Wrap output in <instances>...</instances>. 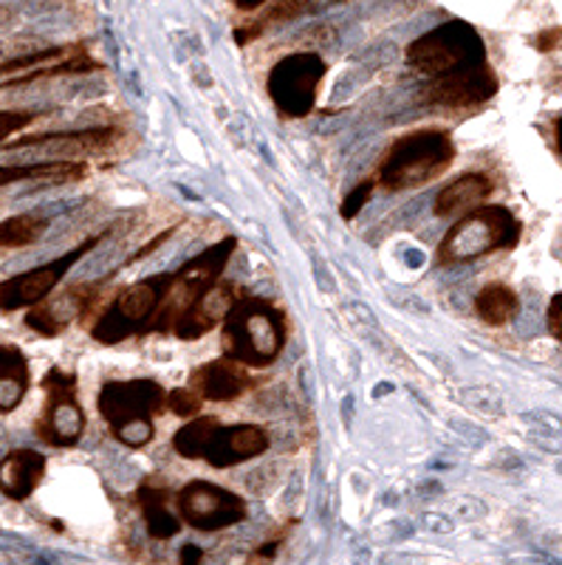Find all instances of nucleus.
Returning <instances> with one entry per match:
<instances>
[{
	"label": "nucleus",
	"instance_id": "obj_30",
	"mask_svg": "<svg viewBox=\"0 0 562 565\" xmlns=\"http://www.w3.org/2000/svg\"><path fill=\"white\" fill-rule=\"evenodd\" d=\"M373 193H377V179H364L362 184L353 186V193L342 201V206H339V215H342L346 221H353L359 212H362V206L373 199Z\"/></svg>",
	"mask_w": 562,
	"mask_h": 565
},
{
	"label": "nucleus",
	"instance_id": "obj_1",
	"mask_svg": "<svg viewBox=\"0 0 562 565\" xmlns=\"http://www.w3.org/2000/svg\"><path fill=\"white\" fill-rule=\"evenodd\" d=\"M455 161V141L442 128H422L404 134L388 148L377 170V186L388 193L415 190L447 173Z\"/></svg>",
	"mask_w": 562,
	"mask_h": 565
},
{
	"label": "nucleus",
	"instance_id": "obj_28",
	"mask_svg": "<svg viewBox=\"0 0 562 565\" xmlns=\"http://www.w3.org/2000/svg\"><path fill=\"white\" fill-rule=\"evenodd\" d=\"M74 49H77V45H52V49H40V52L20 54V57H14V60H3V63H0V77H12V74H23V71L38 68V65L63 60V57H68Z\"/></svg>",
	"mask_w": 562,
	"mask_h": 565
},
{
	"label": "nucleus",
	"instance_id": "obj_36",
	"mask_svg": "<svg viewBox=\"0 0 562 565\" xmlns=\"http://www.w3.org/2000/svg\"><path fill=\"white\" fill-rule=\"evenodd\" d=\"M556 145H560L562 150V116H560V122H556Z\"/></svg>",
	"mask_w": 562,
	"mask_h": 565
},
{
	"label": "nucleus",
	"instance_id": "obj_11",
	"mask_svg": "<svg viewBox=\"0 0 562 565\" xmlns=\"http://www.w3.org/2000/svg\"><path fill=\"white\" fill-rule=\"evenodd\" d=\"M116 271L105 277H96V280H79L65 286L60 295H49L45 300L34 302L26 309V328H32L34 334L52 340L60 337L63 331H68L74 322H79L83 317H88L96 309V302L103 300V291L108 289V282L114 280Z\"/></svg>",
	"mask_w": 562,
	"mask_h": 565
},
{
	"label": "nucleus",
	"instance_id": "obj_16",
	"mask_svg": "<svg viewBox=\"0 0 562 565\" xmlns=\"http://www.w3.org/2000/svg\"><path fill=\"white\" fill-rule=\"evenodd\" d=\"M268 447H272V436L261 424H232V427L218 424L206 441L201 461L215 469H230L252 461V458H261Z\"/></svg>",
	"mask_w": 562,
	"mask_h": 565
},
{
	"label": "nucleus",
	"instance_id": "obj_32",
	"mask_svg": "<svg viewBox=\"0 0 562 565\" xmlns=\"http://www.w3.org/2000/svg\"><path fill=\"white\" fill-rule=\"evenodd\" d=\"M549 328L551 334L562 342V295H556L554 300L549 302Z\"/></svg>",
	"mask_w": 562,
	"mask_h": 565
},
{
	"label": "nucleus",
	"instance_id": "obj_25",
	"mask_svg": "<svg viewBox=\"0 0 562 565\" xmlns=\"http://www.w3.org/2000/svg\"><path fill=\"white\" fill-rule=\"evenodd\" d=\"M320 0H266V9L257 20H252L250 26H243L235 32V40L241 45H246L250 40L261 38L266 29L280 26V23H288V20L303 18L306 12H314Z\"/></svg>",
	"mask_w": 562,
	"mask_h": 565
},
{
	"label": "nucleus",
	"instance_id": "obj_3",
	"mask_svg": "<svg viewBox=\"0 0 562 565\" xmlns=\"http://www.w3.org/2000/svg\"><path fill=\"white\" fill-rule=\"evenodd\" d=\"M167 393L156 380L105 382L96 396V411L110 427V436L128 450H141L156 438V418L165 413Z\"/></svg>",
	"mask_w": 562,
	"mask_h": 565
},
{
	"label": "nucleus",
	"instance_id": "obj_18",
	"mask_svg": "<svg viewBox=\"0 0 562 565\" xmlns=\"http://www.w3.org/2000/svg\"><path fill=\"white\" fill-rule=\"evenodd\" d=\"M136 503L141 509V518L148 523V534L153 540H173L181 532V518L173 512L176 492L161 476H148L136 489Z\"/></svg>",
	"mask_w": 562,
	"mask_h": 565
},
{
	"label": "nucleus",
	"instance_id": "obj_17",
	"mask_svg": "<svg viewBox=\"0 0 562 565\" xmlns=\"http://www.w3.org/2000/svg\"><path fill=\"white\" fill-rule=\"evenodd\" d=\"M257 385H261V382L252 376L250 367L230 360V356L204 362V365H199L190 373V387L199 393L204 402H235V398L255 391Z\"/></svg>",
	"mask_w": 562,
	"mask_h": 565
},
{
	"label": "nucleus",
	"instance_id": "obj_29",
	"mask_svg": "<svg viewBox=\"0 0 562 565\" xmlns=\"http://www.w3.org/2000/svg\"><path fill=\"white\" fill-rule=\"evenodd\" d=\"M165 411H170L173 416H179V418H192V416H199V413L204 411V398L192 391L190 385L176 387L173 393H167Z\"/></svg>",
	"mask_w": 562,
	"mask_h": 565
},
{
	"label": "nucleus",
	"instance_id": "obj_37",
	"mask_svg": "<svg viewBox=\"0 0 562 565\" xmlns=\"http://www.w3.org/2000/svg\"><path fill=\"white\" fill-rule=\"evenodd\" d=\"M333 3H346V0H333Z\"/></svg>",
	"mask_w": 562,
	"mask_h": 565
},
{
	"label": "nucleus",
	"instance_id": "obj_31",
	"mask_svg": "<svg viewBox=\"0 0 562 565\" xmlns=\"http://www.w3.org/2000/svg\"><path fill=\"white\" fill-rule=\"evenodd\" d=\"M40 116L38 110H0V145L9 139V136L26 130L29 125L38 122Z\"/></svg>",
	"mask_w": 562,
	"mask_h": 565
},
{
	"label": "nucleus",
	"instance_id": "obj_14",
	"mask_svg": "<svg viewBox=\"0 0 562 565\" xmlns=\"http://www.w3.org/2000/svg\"><path fill=\"white\" fill-rule=\"evenodd\" d=\"M121 130L114 125H99V128L85 130H60V134H34L23 136V139L3 141L7 150H23V148H40L49 153L60 156V159H85V156H99L119 145Z\"/></svg>",
	"mask_w": 562,
	"mask_h": 565
},
{
	"label": "nucleus",
	"instance_id": "obj_19",
	"mask_svg": "<svg viewBox=\"0 0 562 565\" xmlns=\"http://www.w3.org/2000/svg\"><path fill=\"white\" fill-rule=\"evenodd\" d=\"M45 467H49V461H45L43 452L29 450V447L9 450L0 458V492L14 503L29 501L43 483Z\"/></svg>",
	"mask_w": 562,
	"mask_h": 565
},
{
	"label": "nucleus",
	"instance_id": "obj_6",
	"mask_svg": "<svg viewBox=\"0 0 562 565\" xmlns=\"http://www.w3.org/2000/svg\"><path fill=\"white\" fill-rule=\"evenodd\" d=\"M237 249L235 235H226L218 244L206 246L199 257L187 260L184 266L173 269V280L167 286L165 300H161V309L156 311L153 322H150L148 334H173L176 322L181 320L192 302L199 300L201 291H206L212 282L221 280V275L230 266L232 255Z\"/></svg>",
	"mask_w": 562,
	"mask_h": 565
},
{
	"label": "nucleus",
	"instance_id": "obj_12",
	"mask_svg": "<svg viewBox=\"0 0 562 565\" xmlns=\"http://www.w3.org/2000/svg\"><path fill=\"white\" fill-rule=\"evenodd\" d=\"M176 512L181 523L195 532H224L246 521V501L232 489L212 481H190L176 492Z\"/></svg>",
	"mask_w": 562,
	"mask_h": 565
},
{
	"label": "nucleus",
	"instance_id": "obj_20",
	"mask_svg": "<svg viewBox=\"0 0 562 565\" xmlns=\"http://www.w3.org/2000/svg\"><path fill=\"white\" fill-rule=\"evenodd\" d=\"M88 175L83 159L26 161V164H0V190L20 181H45V184H74Z\"/></svg>",
	"mask_w": 562,
	"mask_h": 565
},
{
	"label": "nucleus",
	"instance_id": "obj_35",
	"mask_svg": "<svg viewBox=\"0 0 562 565\" xmlns=\"http://www.w3.org/2000/svg\"><path fill=\"white\" fill-rule=\"evenodd\" d=\"M235 3H237V7H241V9H246V12H252V9L263 7L266 0H235Z\"/></svg>",
	"mask_w": 562,
	"mask_h": 565
},
{
	"label": "nucleus",
	"instance_id": "obj_13",
	"mask_svg": "<svg viewBox=\"0 0 562 565\" xmlns=\"http://www.w3.org/2000/svg\"><path fill=\"white\" fill-rule=\"evenodd\" d=\"M495 94H498V77L486 60V63L449 71L442 77H430L422 90V99L430 105H442V108H475V105L489 103Z\"/></svg>",
	"mask_w": 562,
	"mask_h": 565
},
{
	"label": "nucleus",
	"instance_id": "obj_5",
	"mask_svg": "<svg viewBox=\"0 0 562 565\" xmlns=\"http://www.w3.org/2000/svg\"><path fill=\"white\" fill-rule=\"evenodd\" d=\"M170 280H173V271H159V275L141 277V280L116 291L114 300L105 306L103 315L96 317V322L91 326V337L99 345H119L128 337H148L150 322H153L156 311L161 309Z\"/></svg>",
	"mask_w": 562,
	"mask_h": 565
},
{
	"label": "nucleus",
	"instance_id": "obj_2",
	"mask_svg": "<svg viewBox=\"0 0 562 565\" xmlns=\"http://www.w3.org/2000/svg\"><path fill=\"white\" fill-rule=\"evenodd\" d=\"M286 340V315L261 297H243L221 326L224 356L246 367L275 365Z\"/></svg>",
	"mask_w": 562,
	"mask_h": 565
},
{
	"label": "nucleus",
	"instance_id": "obj_22",
	"mask_svg": "<svg viewBox=\"0 0 562 565\" xmlns=\"http://www.w3.org/2000/svg\"><path fill=\"white\" fill-rule=\"evenodd\" d=\"M29 387H32V373H29L26 353L18 345L0 342V413L7 416L18 411Z\"/></svg>",
	"mask_w": 562,
	"mask_h": 565
},
{
	"label": "nucleus",
	"instance_id": "obj_23",
	"mask_svg": "<svg viewBox=\"0 0 562 565\" xmlns=\"http://www.w3.org/2000/svg\"><path fill=\"white\" fill-rule=\"evenodd\" d=\"M103 65L96 63L88 52H85L83 45H77L68 57L54 60V63L38 65L32 71H23V74H12V77L0 79V90H12V88H23V85L32 83H43V79H54V77H71V74H91V71H99Z\"/></svg>",
	"mask_w": 562,
	"mask_h": 565
},
{
	"label": "nucleus",
	"instance_id": "obj_21",
	"mask_svg": "<svg viewBox=\"0 0 562 565\" xmlns=\"http://www.w3.org/2000/svg\"><path fill=\"white\" fill-rule=\"evenodd\" d=\"M495 184L489 175L484 173H467L458 175L455 181L444 184L438 190L433 201V212L438 218H449V215H458V212H469L475 206L484 204L489 195H492Z\"/></svg>",
	"mask_w": 562,
	"mask_h": 565
},
{
	"label": "nucleus",
	"instance_id": "obj_26",
	"mask_svg": "<svg viewBox=\"0 0 562 565\" xmlns=\"http://www.w3.org/2000/svg\"><path fill=\"white\" fill-rule=\"evenodd\" d=\"M218 424H221V418L204 416V413L187 418V424H181L179 430H176L173 450L179 452L184 461H201L206 441H210L212 430H215Z\"/></svg>",
	"mask_w": 562,
	"mask_h": 565
},
{
	"label": "nucleus",
	"instance_id": "obj_24",
	"mask_svg": "<svg viewBox=\"0 0 562 565\" xmlns=\"http://www.w3.org/2000/svg\"><path fill=\"white\" fill-rule=\"evenodd\" d=\"M475 311L486 326L500 328L509 326L511 320H518L520 315V297L518 291L506 286V282H489L475 297Z\"/></svg>",
	"mask_w": 562,
	"mask_h": 565
},
{
	"label": "nucleus",
	"instance_id": "obj_9",
	"mask_svg": "<svg viewBox=\"0 0 562 565\" xmlns=\"http://www.w3.org/2000/svg\"><path fill=\"white\" fill-rule=\"evenodd\" d=\"M45 393V405L34 422V436L49 447H77L88 427L85 407L77 398V373L52 367L40 382Z\"/></svg>",
	"mask_w": 562,
	"mask_h": 565
},
{
	"label": "nucleus",
	"instance_id": "obj_27",
	"mask_svg": "<svg viewBox=\"0 0 562 565\" xmlns=\"http://www.w3.org/2000/svg\"><path fill=\"white\" fill-rule=\"evenodd\" d=\"M49 230V221L40 215H14L0 224V249H23V246L38 244Z\"/></svg>",
	"mask_w": 562,
	"mask_h": 565
},
{
	"label": "nucleus",
	"instance_id": "obj_4",
	"mask_svg": "<svg viewBox=\"0 0 562 565\" xmlns=\"http://www.w3.org/2000/svg\"><path fill=\"white\" fill-rule=\"evenodd\" d=\"M520 232H523V226L515 218V212L498 204H480L464 212V218L455 221L453 230L438 244L435 260H438V266H458L492 255L498 249H515Z\"/></svg>",
	"mask_w": 562,
	"mask_h": 565
},
{
	"label": "nucleus",
	"instance_id": "obj_15",
	"mask_svg": "<svg viewBox=\"0 0 562 565\" xmlns=\"http://www.w3.org/2000/svg\"><path fill=\"white\" fill-rule=\"evenodd\" d=\"M243 300V289L232 280H218L212 282L210 289L201 291V297L192 302L190 309L181 315V320L176 322L173 337L184 342H195L201 337H206L210 331H215L218 326H224V320L230 317V311L235 309L237 302Z\"/></svg>",
	"mask_w": 562,
	"mask_h": 565
},
{
	"label": "nucleus",
	"instance_id": "obj_10",
	"mask_svg": "<svg viewBox=\"0 0 562 565\" xmlns=\"http://www.w3.org/2000/svg\"><path fill=\"white\" fill-rule=\"evenodd\" d=\"M105 238H108V232L91 235L83 244L74 246L71 252H63V255L49 260V264L34 266V269L23 271V275L0 280V311H3V315H12V311H23L29 309V306H34V302L45 300V297L52 295L60 282H63V277L68 275L85 255H91L96 246L103 244Z\"/></svg>",
	"mask_w": 562,
	"mask_h": 565
},
{
	"label": "nucleus",
	"instance_id": "obj_33",
	"mask_svg": "<svg viewBox=\"0 0 562 565\" xmlns=\"http://www.w3.org/2000/svg\"><path fill=\"white\" fill-rule=\"evenodd\" d=\"M562 40V29H545V32L537 34L534 45H537V52H554L556 45H560Z\"/></svg>",
	"mask_w": 562,
	"mask_h": 565
},
{
	"label": "nucleus",
	"instance_id": "obj_34",
	"mask_svg": "<svg viewBox=\"0 0 562 565\" xmlns=\"http://www.w3.org/2000/svg\"><path fill=\"white\" fill-rule=\"evenodd\" d=\"M181 563L184 565H190V563H201V559H204V552H201L199 546H195V543H187L184 548H181Z\"/></svg>",
	"mask_w": 562,
	"mask_h": 565
},
{
	"label": "nucleus",
	"instance_id": "obj_8",
	"mask_svg": "<svg viewBox=\"0 0 562 565\" xmlns=\"http://www.w3.org/2000/svg\"><path fill=\"white\" fill-rule=\"evenodd\" d=\"M328 63L317 52H295L277 60L266 77V94L283 119H303L317 108Z\"/></svg>",
	"mask_w": 562,
	"mask_h": 565
},
{
	"label": "nucleus",
	"instance_id": "obj_7",
	"mask_svg": "<svg viewBox=\"0 0 562 565\" xmlns=\"http://www.w3.org/2000/svg\"><path fill=\"white\" fill-rule=\"evenodd\" d=\"M478 63H486V45L464 20L442 23L407 45V65L427 79Z\"/></svg>",
	"mask_w": 562,
	"mask_h": 565
}]
</instances>
